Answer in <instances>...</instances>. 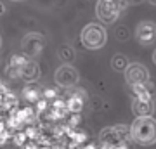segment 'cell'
I'll use <instances>...</instances> for the list:
<instances>
[{
  "instance_id": "cell-1",
  "label": "cell",
  "mask_w": 156,
  "mask_h": 149,
  "mask_svg": "<svg viewBox=\"0 0 156 149\" xmlns=\"http://www.w3.org/2000/svg\"><path fill=\"white\" fill-rule=\"evenodd\" d=\"M154 130L156 123L154 118H151V115L137 116L135 122L132 123V127H130V137L142 146H149V144L154 142Z\"/></svg>"
},
{
  "instance_id": "cell-2",
  "label": "cell",
  "mask_w": 156,
  "mask_h": 149,
  "mask_svg": "<svg viewBox=\"0 0 156 149\" xmlns=\"http://www.w3.org/2000/svg\"><path fill=\"white\" fill-rule=\"evenodd\" d=\"M128 137H130V128L125 127V125H115V127L104 128L99 135V140H101V146L118 147V146L127 142Z\"/></svg>"
},
{
  "instance_id": "cell-3",
  "label": "cell",
  "mask_w": 156,
  "mask_h": 149,
  "mask_svg": "<svg viewBox=\"0 0 156 149\" xmlns=\"http://www.w3.org/2000/svg\"><path fill=\"white\" fill-rule=\"evenodd\" d=\"M82 44L90 50H97L101 49L102 45L106 44V31L101 24H87V26L82 30Z\"/></svg>"
},
{
  "instance_id": "cell-4",
  "label": "cell",
  "mask_w": 156,
  "mask_h": 149,
  "mask_svg": "<svg viewBox=\"0 0 156 149\" xmlns=\"http://www.w3.org/2000/svg\"><path fill=\"white\" fill-rule=\"evenodd\" d=\"M97 17H99L102 23H106V24H111L118 19L120 16V7L115 0H99L97 2Z\"/></svg>"
},
{
  "instance_id": "cell-5",
  "label": "cell",
  "mask_w": 156,
  "mask_h": 149,
  "mask_svg": "<svg viewBox=\"0 0 156 149\" xmlns=\"http://www.w3.org/2000/svg\"><path fill=\"white\" fill-rule=\"evenodd\" d=\"M21 47L24 50V54L31 55V57H37V55L42 54V50L45 47V38L40 33H28V35H24V38L21 42Z\"/></svg>"
},
{
  "instance_id": "cell-6",
  "label": "cell",
  "mask_w": 156,
  "mask_h": 149,
  "mask_svg": "<svg viewBox=\"0 0 156 149\" xmlns=\"http://www.w3.org/2000/svg\"><path fill=\"white\" fill-rule=\"evenodd\" d=\"M54 78H56L57 85H61V87H64V88H71V87H75V85L78 83V78L80 76H78V71L73 66H69V64H62V66L56 71Z\"/></svg>"
},
{
  "instance_id": "cell-7",
  "label": "cell",
  "mask_w": 156,
  "mask_h": 149,
  "mask_svg": "<svg viewBox=\"0 0 156 149\" xmlns=\"http://www.w3.org/2000/svg\"><path fill=\"white\" fill-rule=\"evenodd\" d=\"M125 80H127L130 85H135V83H146L147 82V76L149 73L142 64H128L125 69Z\"/></svg>"
},
{
  "instance_id": "cell-8",
  "label": "cell",
  "mask_w": 156,
  "mask_h": 149,
  "mask_svg": "<svg viewBox=\"0 0 156 149\" xmlns=\"http://www.w3.org/2000/svg\"><path fill=\"white\" fill-rule=\"evenodd\" d=\"M38 76H40V66L37 64V62L26 61L24 64H23L19 78H24L26 82H37V80H38Z\"/></svg>"
},
{
  "instance_id": "cell-9",
  "label": "cell",
  "mask_w": 156,
  "mask_h": 149,
  "mask_svg": "<svg viewBox=\"0 0 156 149\" xmlns=\"http://www.w3.org/2000/svg\"><path fill=\"white\" fill-rule=\"evenodd\" d=\"M132 111H134L135 116H149L153 113V104L151 101L147 99H139L135 97L134 102H132Z\"/></svg>"
},
{
  "instance_id": "cell-10",
  "label": "cell",
  "mask_w": 156,
  "mask_h": 149,
  "mask_svg": "<svg viewBox=\"0 0 156 149\" xmlns=\"http://www.w3.org/2000/svg\"><path fill=\"white\" fill-rule=\"evenodd\" d=\"M132 90H134L135 97H139V99H147V101L153 99V94H151L149 87L146 83H135V85H132Z\"/></svg>"
},
{
  "instance_id": "cell-11",
  "label": "cell",
  "mask_w": 156,
  "mask_h": 149,
  "mask_svg": "<svg viewBox=\"0 0 156 149\" xmlns=\"http://www.w3.org/2000/svg\"><path fill=\"white\" fill-rule=\"evenodd\" d=\"M137 37H139L140 40H144V42H151L153 37H154V28L151 26V24H147V23L140 24V26L137 28Z\"/></svg>"
},
{
  "instance_id": "cell-12",
  "label": "cell",
  "mask_w": 156,
  "mask_h": 149,
  "mask_svg": "<svg viewBox=\"0 0 156 149\" xmlns=\"http://www.w3.org/2000/svg\"><path fill=\"white\" fill-rule=\"evenodd\" d=\"M66 109L69 113H80L83 109V99H80L78 95H69V99L66 101Z\"/></svg>"
},
{
  "instance_id": "cell-13",
  "label": "cell",
  "mask_w": 156,
  "mask_h": 149,
  "mask_svg": "<svg viewBox=\"0 0 156 149\" xmlns=\"http://www.w3.org/2000/svg\"><path fill=\"white\" fill-rule=\"evenodd\" d=\"M24 97H26L30 102H37V101L42 97V92H40V88H37V87H26L24 88Z\"/></svg>"
},
{
  "instance_id": "cell-14",
  "label": "cell",
  "mask_w": 156,
  "mask_h": 149,
  "mask_svg": "<svg viewBox=\"0 0 156 149\" xmlns=\"http://www.w3.org/2000/svg\"><path fill=\"white\" fill-rule=\"evenodd\" d=\"M127 66H128V61H127V57H125V55L116 54L115 57H113V68H115V69H118V71H123Z\"/></svg>"
},
{
  "instance_id": "cell-15",
  "label": "cell",
  "mask_w": 156,
  "mask_h": 149,
  "mask_svg": "<svg viewBox=\"0 0 156 149\" xmlns=\"http://www.w3.org/2000/svg\"><path fill=\"white\" fill-rule=\"evenodd\" d=\"M59 55H61V59L64 62H71L73 59H75V52H73V49L71 47H66V45L59 49Z\"/></svg>"
},
{
  "instance_id": "cell-16",
  "label": "cell",
  "mask_w": 156,
  "mask_h": 149,
  "mask_svg": "<svg viewBox=\"0 0 156 149\" xmlns=\"http://www.w3.org/2000/svg\"><path fill=\"white\" fill-rule=\"evenodd\" d=\"M12 133L14 132H11V130H2V132H0V146H4V144L7 142V140H9V139L12 137Z\"/></svg>"
},
{
  "instance_id": "cell-17",
  "label": "cell",
  "mask_w": 156,
  "mask_h": 149,
  "mask_svg": "<svg viewBox=\"0 0 156 149\" xmlns=\"http://www.w3.org/2000/svg\"><path fill=\"white\" fill-rule=\"evenodd\" d=\"M35 104H37V109H38V111H45L47 108H49V102H47L45 99H42V97H40Z\"/></svg>"
},
{
  "instance_id": "cell-18",
  "label": "cell",
  "mask_w": 156,
  "mask_h": 149,
  "mask_svg": "<svg viewBox=\"0 0 156 149\" xmlns=\"http://www.w3.org/2000/svg\"><path fill=\"white\" fill-rule=\"evenodd\" d=\"M2 130H5V122H4V120H0V132H2Z\"/></svg>"
},
{
  "instance_id": "cell-19",
  "label": "cell",
  "mask_w": 156,
  "mask_h": 149,
  "mask_svg": "<svg viewBox=\"0 0 156 149\" xmlns=\"http://www.w3.org/2000/svg\"><path fill=\"white\" fill-rule=\"evenodd\" d=\"M4 12H5V7H4V4H2V2H0V14H4Z\"/></svg>"
},
{
  "instance_id": "cell-20",
  "label": "cell",
  "mask_w": 156,
  "mask_h": 149,
  "mask_svg": "<svg viewBox=\"0 0 156 149\" xmlns=\"http://www.w3.org/2000/svg\"><path fill=\"white\" fill-rule=\"evenodd\" d=\"M12 2H19V0H12Z\"/></svg>"
},
{
  "instance_id": "cell-21",
  "label": "cell",
  "mask_w": 156,
  "mask_h": 149,
  "mask_svg": "<svg viewBox=\"0 0 156 149\" xmlns=\"http://www.w3.org/2000/svg\"><path fill=\"white\" fill-rule=\"evenodd\" d=\"M0 45H2V38H0Z\"/></svg>"
},
{
  "instance_id": "cell-22",
  "label": "cell",
  "mask_w": 156,
  "mask_h": 149,
  "mask_svg": "<svg viewBox=\"0 0 156 149\" xmlns=\"http://www.w3.org/2000/svg\"><path fill=\"white\" fill-rule=\"evenodd\" d=\"M151 2H154V0H151Z\"/></svg>"
}]
</instances>
